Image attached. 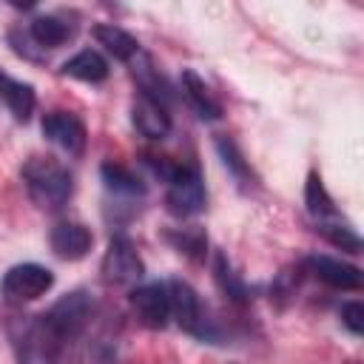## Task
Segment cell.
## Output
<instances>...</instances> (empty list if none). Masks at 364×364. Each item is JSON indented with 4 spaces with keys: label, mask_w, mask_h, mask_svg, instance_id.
Masks as SVG:
<instances>
[{
    "label": "cell",
    "mask_w": 364,
    "mask_h": 364,
    "mask_svg": "<svg viewBox=\"0 0 364 364\" xmlns=\"http://www.w3.org/2000/svg\"><path fill=\"white\" fill-rule=\"evenodd\" d=\"M338 316H341V324H344L353 336H361V333H364V304H361L358 299L344 301L341 310H338Z\"/></svg>",
    "instance_id": "d4e9b609"
},
{
    "label": "cell",
    "mask_w": 364,
    "mask_h": 364,
    "mask_svg": "<svg viewBox=\"0 0 364 364\" xmlns=\"http://www.w3.org/2000/svg\"><path fill=\"white\" fill-rule=\"evenodd\" d=\"M54 284V273L37 262H23V264H11L3 273L0 282V296L9 304H26L34 301L40 296H46Z\"/></svg>",
    "instance_id": "5b68a950"
},
{
    "label": "cell",
    "mask_w": 364,
    "mask_h": 364,
    "mask_svg": "<svg viewBox=\"0 0 364 364\" xmlns=\"http://www.w3.org/2000/svg\"><path fill=\"white\" fill-rule=\"evenodd\" d=\"M0 100L6 102V108L14 114V119L20 122H28L31 111H34V88L28 82H20V80H11L6 74H0Z\"/></svg>",
    "instance_id": "ac0fdd59"
},
{
    "label": "cell",
    "mask_w": 364,
    "mask_h": 364,
    "mask_svg": "<svg viewBox=\"0 0 364 364\" xmlns=\"http://www.w3.org/2000/svg\"><path fill=\"white\" fill-rule=\"evenodd\" d=\"M97 316V301L88 290H71L65 296H60L48 310H46V318L51 321V327L63 336L65 344L77 341L94 321Z\"/></svg>",
    "instance_id": "3957f363"
},
{
    "label": "cell",
    "mask_w": 364,
    "mask_h": 364,
    "mask_svg": "<svg viewBox=\"0 0 364 364\" xmlns=\"http://www.w3.org/2000/svg\"><path fill=\"white\" fill-rule=\"evenodd\" d=\"M168 239L173 242V247L191 259H205V247H208V236L199 228H179L171 230Z\"/></svg>",
    "instance_id": "603a6c76"
},
{
    "label": "cell",
    "mask_w": 364,
    "mask_h": 364,
    "mask_svg": "<svg viewBox=\"0 0 364 364\" xmlns=\"http://www.w3.org/2000/svg\"><path fill=\"white\" fill-rule=\"evenodd\" d=\"M108 71H111L108 60L94 48H82V51H77L74 57H68L63 63V74L74 77L80 82H102L108 77Z\"/></svg>",
    "instance_id": "2e32d148"
},
{
    "label": "cell",
    "mask_w": 364,
    "mask_h": 364,
    "mask_svg": "<svg viewBox=\"0 0 364 364\" xmlns=\"http://www.w3.org/2000/svg\"><path fill=\"white\" fill-rule=\"evenodd\" d=\"M168 287V304H171V318L191 336H199V338H208L210 330H208V318H205V310H202V301L196 296V290L182 282V279H168L165 282Z\"/></svg>",
    "instance_id": "8992f818"
},
{
    "label": "cell",
    "mask_w": 364,
    "mask_h": 364,
    "mask_svg": "<svg viewBox=\"0 0 364 364\" xmlns=\"http://www.w3.org/2000/svg\"><path fill=\"white\" fill-rule=\"evenodd\" d=\"M316 230H318L327 242H333L336 247H341V250H350V253H358V250H361L358 233H355L347 222H341L338 216H336V219H327V222H316Z\"/></svg>",
    "instance_id": "7402d4cb"
},
{
    "label": "cell",
    "mask_w": 364,
    "mask_h": 364,
    "mask_svg": "<svg viewBox=\"0 0 364 364\" xmlns=\"http://www.w3.org/2000/svg\"><path fill=\"white\" fill-rule=\"evenodd\" d=\"M304 267H307V273H313L327 287H336V290H358L361 287V270L350 262L336 259V256L313 253L304 259Z\"/></svg>",
    "instance_id": "30bf717a"
},
{
    "label": "cell",
    "mask_w": 364,
    "mask_h": 364,
    "mask_svg": "<svg viewBox=\"0 0 364 364\" xmlns=\"http://www.w3.org/2000/svg\"><path fill=\"white\" fill-rule=\"evenodd\" d=\"M213 276H216L219 290H222L228 299H233V301H245V299H247V284H245V279L233 270V264L228 262L225 253H216V259H213Z\"/></svg>",
    "instance_id": "44dd1931"
},
{
    "label": "cell",
    "mask_w": 364,
    "mask_h": 364,
    "mask_svg": "<svg viewBox=\"0 0 364 364\" xmlns=\"http://www.w3.org/2000/svg\"><path fill=\"white\" fill-rule=\"evenodd\" d=\"M28 34H31V40H34L37 46H43V48H57V46H63L65 40L74 37V23H65V20L57 17V14H40V17H34V20L28 23Z\"/></svg>",
    "instance_id": "e0dca14e"
},
{
    "label": "cell",
    "mask_w": 364,
    "mask_h": 364,
    "mask_svg": "<svg viewBox=\"0 0 364 364\" xmlns=\"http://www.w3.org/2000/svg\"><path fill=\"white\" fill-rule=\"evenodd\" d=\"M82 344L77 350L74 364H117V336H111L108 327H100L88 336V330L80 336Z\"/></svg>",
    "instance_id": "9a60e30c"
},
{
    "label": "cell",
    "mask_w": 364,
    "mask_h": 364,
    "mask_svg": "<svg viewBox=\"0 0 364 364\" xmlns=\"http://www.w3.org/2000/svg\"><path fill=\"white\" fill-rule=\"evenodd\" d=\"M100 173H102V182H105V188L111 191V193H117V196H142V182H139V176L136 173H131L125 165H119V162H102V168H100Z\"/></svg>",
    "instance_id": "ffe728a7"
},
{
    "label": "cell",
    "mask_w": 364,
    "mask_h": 364,
    "mask_svg": "<svg viewBox=\"0 0 364 364\" xmlns=\"http://www.w3.org/2000/svg\"><path fill=\"white\" fill-rule=\"evenodd\" d=\"M102 279L111 284H136L145 273L142 256L136 253L134 242L125 236H114L102 256Z\"/></svg>",
    "instance_id": "52a82bcc"
},
{
    "label": "cell",
    "mask_w": 364,
    "mask_h": 364,
    "mask_svg": "<svg viewBox=\"0 0 364 364\" xmlns=\"http://www.w3.org/2000/svg\"><path fill=\"white\" fill-rule=\"evenodd\" d=\"M216 151H219L225 168H230V173H233L239 182H247V179H250V168H247V162H245V156H242V151L236 148L233 139L219 136V139H216Z\"/></svg>",
    "instance_id": "cb8c5ba5"
},
{
    "label": "cell",
    "mask_w": 364,
    "mask_h": 364,
    "mask_svg": "<svg viewBox=\"0 0 364 364\" xmlns=\"http://www.w3.org/2000/svg\"><path fill=\"white\" fill-rule=\"evenodd\" d=\"M43 136L57 145L60 151H65L68 156H80L85 151L88 134L80 117H74L71 111H51L43 117Z\"/></svg>",
    "instance_id": "ba28073f"
},
{
    "label": "cell",
    "mask_w": 364,
    "mask_h": 364,
    "mask_svg": "<svg viewBox=\"0 0 364 364\" xmlns=\"http://www.w3.org/2000/svg\"><path fill=\"white\" fill-rule=\"evenodd\" d=\"M23 185H26L28 199L40 210H60L74 193L71 171L54 156H31V159H26Z\"/></svg>",
    "instance_id": "7a4b0ae2"
},
{
    "label": "cell",
    "mask_w": 364,
    "mask_h": 364,
    "mask_svg": "<svg viewBox=\"0 0 364 364\" xmlns=\"http://www.w3.org/2000/svg\"><path fill=\"white\" fill-rule=\"evenodd\" d=\"M131 307L142 327L162 330L171 321V304H168V287L165 282L139 284L131 290Z\"/></svg>",
    "instance_id": "9c48e42d"
},
{
    "label": "cell",
    "mask_w": 364,
    "mask_h": 364,
    "mask_svg": "<svg viewBox=\"0 0 364 364\" xmlns=\"http://www.w3.org/2000/svg\"><path fill=\"white\" fill-rule=\"evenodd\" d=\"M9 338L17 364H60L65 350L63 336L51 327L46 313L37 316H17L9 321Z\"/></svg>",
    "instance_id": "6da1fadb"
},
{
    "label": "cell",
    "mask_w": 364,
    "mask_h": 364,
    "mask_svg": "<svg viewBox=\"0 0 364 364\" xmlns=\"http://www.w3.org/2000/svg\"><path fill=\"white\" fill-rule=\"evenodd\" d=\"M131 119H134V128L148 139H162L171 131V117L165 111V102H159L154 97H145V94H139L134 100Z\"/></svg>",
    "instance_id": "7c38bea8"
},
{
    "label": "cell",
    "mask_w": 364,
    "mask_h": 364,
    "mask_svg": "<svg viewBox=\"0 0 364 364\" xmlns=\"http://www.w3.org/2000/svg\"><path fill=\"white\" fill-rule=\"evenodd\" d=\"M51 250L65 262H80L94 247V233L80 222H57L51 228Z\"/></svg>",
    "instance_id": "8fae6325"
},
{
    "label": "cell",
    "mask_w": 364,
    "mask_h": 364,
    "mask_svg": "<svg viewBox=\"0 0 364 364\" xmlns=\"http://www.w3.org/2000/svg\"><path fill=\"white\" fill-rule=\"evenodd\" d=\"M165 182H168L165 202L173 216L185 219V216H196L205 210L208 193H205V182L193 165H173L171 173L165 176Z\"/></svg>",
    "instance_id": "277c9868"
},
{
    "label": "cell",
    "mask_w": 364,
    "mask_h": 364,
    "mask_svg": "<svg viewBox=\"0 0 364 364\" xmlns=\"http://www.w3.org/2000/svg\"><path fill=\"white\" fill-rule=\"evenodd\" d=\"M304 205H307V213L316 219V222H327V219H336L338 210H336V202L333 196L327 193L321 176L313 171L307 176V185H304Z\"/></svg>",
    "instance_id": "d6986e66"
},
{
    "label": "cell",
    "mask_w": 364,
    "mask_h": 364,
    "mask_svg": "<svg viewBox=\"0 0 364 364\" xmlns=\"http://www.w3.org/2000/svg\"><path fill=\"white\" fill-rule=\"evenodd\" d=\"M94 40L114 57V60H122V63H134L139 57V43L134 34H128L125 28L114 26V23H97L91 28Z\"/></svg>",
    "instance_id": "5bb4252c"
},
{
    "label": "cell",
    "mask_w": 364,
    "mask_h": 364,
    "mask_svg": "<svg viewBox=\"0 0 364 364\" xmlns=\"http://www.w3.org/2000/svg\"><path fill=\"white\" fill-rule=\"evenodd\" d=\"M182 94L188 100V105L202 117V119H219L222 117V102L213 97V91L205 85V80L193 71V68H182Z\"/></svg>",
    "instance_id": "4fadbf2b"
}]
</instances>
